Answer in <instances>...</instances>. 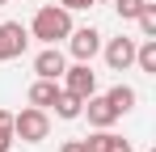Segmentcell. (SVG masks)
Instances as JSON below:
<instances>
[{"label": "cell", "mask_w": 156, "mask_h": 152, "mask_svg": "<svg viewBox=\"0 0 156 152\" xmlns=\"http://www.w3.org/2000/svg\"><path fill=\"white\" fill-rule=\"evenodd\" d=\"M30 34H34V38H42V42L51 47V42H59V38H68V34H72V13H68L63 4H42V9L34 13Z\"/></svg>", "instance_id": "cell-1"}, {"label": "cell", "mask_w": 156, "mask_h": 152, "mask_svg": "<svg viewBox=\"0 0 156 152\" xmlns=\"http://www.w3.org/2000/svg\"><path fill=\"white\" fill-rule=\"evenodd\" d=\"M47 135H51L47 110L30 106V110H21V114H13V139H21V144H42Z\"/></svg>", "instance_id": "cell-2"}, {"label": "cell", "mask_w": 156, "mask_h": 152, "mask_svg": "<svg viewBox=\"0 0 156 152\" xmlns=\"http://www.w3.org/2000/svg\"><path fill=\"white\" fill-rule=\"evenodd\" d=\"M30 42V30L21 21H0V63H9V59H17Z\"/></svg>", "instance_id": "cell-3"}, {"label": "cell", "mask_w": 156, "mask_h": 152, "mask_svg": "<svg viewBox=\"0 0 156 152\" xmlns=\"http://www.w3.org/2000/svg\"><path fill=\"white\" fill-rule=\"evenodd\" d=\"M63 89H68V93H76L80 101H84V97H93V93H97V72H93L89 63L63 68Z\"/></svg>", "instance_id": "cell-4"}, {"label": "cell", "mask_w": 156, "mask_h": 152, "mask_svg": "<svg viewBox=\"0 0 156 152\" xmlns=\"http://www.w3.org/2000/svg\"><path fill=\"white\" fill-rule=\"evenodd\" d=\"M68 47H72V55H76V63H89V59L101 51V34H97L93 25L72 30V34H68Z\"/></svg>", "instance_id": "cell-5"}, {"label": "cell", "mask_w": 156, "mask_h": 152, "mask_svg": "<svg viewBox=\"0 0 156 152\" xmlns=\"http://www.w3.org/2000/svg\"><path fill=\"white\" fill-rule=\"evenodd\" d=\"M80 114L89 118V127H97V131H105V127H114V123H118V110H114L105 97H97V93H93V97H84Z\"/></svg>", "instance_id": "cell-6"}, {"label": "cell", "mask_w": 156, "mask_h": 152, "mask_svg": "<svg viewBox=\"0 0 156 152\" xmlns=\"http://www.w3.org/2000/svg\"><path fill=\"white\" fill-rule=\"evenodd\" d=\"M105 63L114 68V72H127L131 63H135V38H110L105 42Z\"/></svg>", "instance_id": "cell-7"}, {"label": "cell", "mask_w": 156, "mask_h": 152, "mask_svg": "<svg viewBox=\"0 0 156 152\" xmlns=\"http://www.w3.org/2000/svg\"><path fill=\"white\" fill-rule=\"evenodd\" d=\"M63 68H68V63H63V51L55 47H42L38 51V55H34V72L38 76H47V80H59V76H63Z\"/></svg>", "instance_id": "cell-8"}, {"label": "cell", "mask_w": 156, "mask_h": 152, "mask_svg": "<svg viewBox=\"0 0 156 152\" xmlns=\"http://www.w3.org/2000/svg\"><path fill=\"white\" fill-rule=\"evenodd\" d=\"M59 80H47V76H38L34 85H30V106H38V110H47V106H55V97H59Z\"/></svg>", "instance_id": "cell-9"}, {"label": "cell", "mask_w": 156, "mask_h": 152, "mask_svg": "<svg viewBox=\"0 0 156 152\" xmlns=\"http://www.w3.org/2000/svg\"><path fill=\"white\" fill-rule=\"evenodd\" d=\"M105 101H110L118 114H127V110H135V101H139V97H135V89H131V85H114V89L105 93Z\"/></svg>", "instance_id": "cell-10"}, {"label": "cell", "mask_w": 156, "mask_h": 152, "mask_svg": "<svg viewBox=\"0 0 156 152\" xmlns=\"http://www.w3.org/2000/svg\"><path fill=\"white\" fill-rule=\"evenodd\" d=\"M135 63H139V72H152L156 76V38L135 42Z\"/></svg>", "instance_id": "cell-11"}, {"label": "cell", "mask_w": 156, "mask_h": 152, "mask_svg": "<svg viewBox=\"0 0 156 152\" xmlns=\"http://www.w3.org/2000/svg\"><path fill=\"white\" fill-rule=\"evenodd\" d=\"M80 106H84V101H80L76 93L59 89V97H55V114H59V118H80Z\"/></svg>", "instance_id": "cell-12"}, {"label": "cell", "mask_w": 156, "mask_h": 152, "mask_svg": "<svg viewBox=\"0 0 156 152\" xmlns=\"http://www.w3.org/2000/svg\"><path fill=\"white\" fill-rule=\"evenodd\" d=\"M135 21H139V30H144V38H156V4H144Z\"/></svg>", "instance_id": "cell-13"}, {"label": "cell", "mask_w": 156, "mask_h": 152, "mask_svg": "<svg viewBox=\"0 0 156 152\" xmlns=\"http://www.w3.org/2000/svg\"><path fill=\"white\" fill-rule=\"evenodd\" d=\"M110 4L118 9V17H122V21H135V17H139V9H144L148 0H110Z\"/></svg>", "instance_id": "cell-14"}, {"label": "cell", "mask_w": 156, "mask_h": 152, "mask_svg": "<svg viewBox=\"0 0 156 152\" xmlns=\"http://www.w3.org/2000/svg\"><path fill=\"white\" fill-rule=\"evenodd\" d=\"M110 139H114V131L105 127V131H97V135L84 139V152H110Z\"/></svg>", "instance_id": "cell-15"}, {"label": "cell", "mask_w": 156, "mask_h": 152, "mask_svg": "<svg viewBox=\"0 0 156 152\" xmlns=\"http://www.w3.org/2000/svg\"><path fill=\"white\" fill-rule=\"evenodd\" d=\"M0 139H13V114L0 110Z\"/></svg>", "instance_id": "cell-16"}, {"label": "cell", "mask_w": 156, "mask_h": 152, "mask_svg": "<svg viewBox=\"0 0 156 152\" xmlns=\"http://www.w3.org/2000/svg\"><path fill=\"white\" fill-rule=\"evenodd\" d=\"M68 13H80V9H93V0H59Z\"/></svg>", "instance_id": "cell-17"}, {"label": "cell", "mask_w": 156, "mask_h": 152, "mask_svg": "<svg viewBox=\"0 0 156 152\" xmlns=\"http://www.w3.org/2000/svg\"><path fill=\"white\" fill-rule=\"evenodd\" d=\"M110 152H131V144L122 139V135H114V139H110Z\"/></svg>", "instance_id": "cell-18"}, {"label": "cell", "mask_w": 156, "mask_h": 152, "mask_svg": "<svg viewBox=\"0 0 156 152\" xmlns=\"http://www.w3.org/2000/svg\"><path fill=\"white\" fill-rule=\"evenodd\" d=\"M59 152H84V139H68V144H63Z\"/></svg>", "instance_id": "cell-19"}, {"label": "cell", "mask_w": 156, "mask_h": 152, "mask_svg": "<svg viewBox=\"0 0 156 152\" xmlns=\"http://www.w3.org/2000/svg\"><path fill=\"white\" fill-rule=\"evenodd\" d=\"M9 148H13V139H0V152H9Z\"/></svg>", "instance_id": "cell-20"}, {"label": "cell", "mask_w": 156, "mask_h": 152, "mask_svg": "<svg viewBox=\"0 0 156 152\" xmlns=\"http://www.w3.org/2000/svg\"><path fill=\"white\" fill-rule=\"evenodd\" d=\"M93 4H110V0H93Z\"/></svg>", "instance_id": "cell-21"}, {"label": "cell", "mask_w": 156, "mask_h": 152, "mask_svg": "<svg viewBox=\"0 0 156 152\" xmlns=\"http://www.w3.org/2000/svg\"><path fill=\"white\" fill-rule=\"evenodd\" d=\"M4 4H9V0H0V9H4Z\"/></svg>", "instance_id": "cell-22"}]
</instances>
